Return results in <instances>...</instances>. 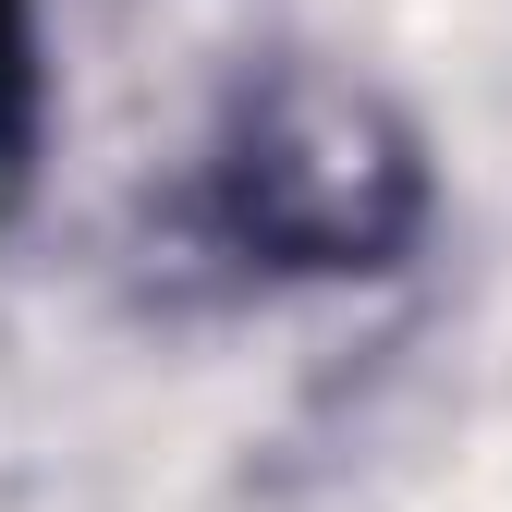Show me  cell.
Wrapping results in <instances>:
<instances>
[{
  "label": "cell",
  "instance_id": "cell-1",
  "mask_svg": "<svg viewBox=\"0 0 512 512\" xmlns=\"http://www.w3.org/2000/svg\"><path fill=\"white\" fill-rule=\"evenodd\" d=\"M415 208H427V171L403 147V122L317 74L244 98L220 147V220L232 244L281 256V269H378L415 232Z\"/></svg>",
  "mask_w": 512,
  "mask_h": 512
},
{
  "label": "cell",
  "instance_id": "cell-2",
  "mask_svg": "<svg viewBox=\"0 0 512 512\" xmlns=\"http://www.w3.org/2000/svg\"><path fill=\"white\" fill-rule=\"evenodd\" d=\"M37 110V37H25V0H0V147L25 135Z\"/></svg>",
  "mask_w": 512,
  "mask_h": 512
}]
</instances>
